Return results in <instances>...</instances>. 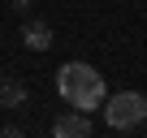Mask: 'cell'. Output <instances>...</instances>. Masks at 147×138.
<instances>
[{"label": "cell", "mask_w": 147, "mask_h": 138, "mask_svg": "<svg viewBox=\"0 0 147 138\" xmlns=\"http://www.w3.org/2000/svg\"><path fill=\"white\" fill-rule=\"evenodd\" d=\"M104 121H108V129H117V134H134V129H143V121H147V99H143L138 91H117V95L104 99Z\"/></svg>", "instance_id": "2"}, {"label": "cell", "mask_w": 147, "mask_h": 138, "mask_svg": "<svg viewBox=\"0 0 147 138\" xmlns=\"http://www.w3.org/2000/svg\"><path fill=\"white\" fill-rule=\"evenodd\" d=\"M26 104V86L18 78H5L0 82V108H22Z\"/></svg>", "instance_id": "5"}, {"label": "cell", "mask_w": 147, "mask_h": 138, "mask_svg": "<svg viewBox=\"0 0 147 138\" xmlns=\"http://www.w3.org/2000/svg\"><path fill=\"white\" fill-rule=\"evenodd\" d=\"M13 9H18V13H26V9H30V0H13Z\"/></svg>", "instance_id": "6"}, {"label": "cell", "mask_w": 147, "mask_h": 138, "mask_svg": "<svg viewBox=\"0 0 147 138\" xmlns=\"http://www.w3.org/2000/svg\"><path fill=\"white\" fill-rule=\"evenodd\" d=\"M52 134L56 138H91L95 134V125H91V112H65V117H56L52 121Z\"/></svg>", "instance_id": "3"}, {"label": "cell", "mask_w": 147, "mask_h": 138, "mask_svg": "<svg viewBox=\"0 0 147 138\" xmlns=\"http://www.w3.org/2000/svg\"><path fill=\"white\" fill-rule=\"evenodd\" d=\"M22 43H26L30 52H48V48H52V26H48V22H26Z\"/></svg>", "instance_id": "4"}, {"label": "cell", "mask_w": 147, "mask_h": 138, "mask_svg": "<svg viewBox=\"0 0 147 138\" xmlns=\"http://www.w3.org/2000/svg\"><path fill=\"white\" fill-rule=\"evenodd\" d=\"M56 91L69 108H78V112H100L108 91H104V78L95 74V65L87 60H69L56 69Z\"/></svg>", "instance_id": "1"}]
</instances>
